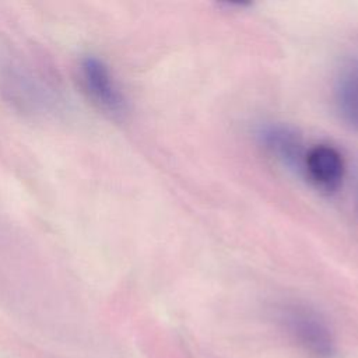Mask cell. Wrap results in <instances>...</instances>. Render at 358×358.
Listing matches in <instances>:
<instances>
[{"label": "cell", "instance_id": "obj_1", "mask_svg": "<svg viewBox=\"0 0 358 358\" xmlns=\"http://www.w3.org/2000/svg\"><path fill=\"white\" fill-rule=\"evenodd\" d=\"M281 322L292 340L310 357H334V337L326 322L310 308L301 305L285 306L281 312Z\"/></svg>", "mask_w": 358, "mask_h": 358}, {"label": "cell", "instance_id": "obj_2", "mask_svg": "<svg viewBox=\"0 0 358 358\" xmlns=\"http://www.w3.org/2000/svg\"><path fill=\"white\" fill-rule=\"evenodd\" d=\"M78 70L83 88L94 103L113 115L126 110V99L103 60L92 55L85 56L81 59Z\"/></svg>", "mask_w": 358, "mask_h": 358}, {"label": "cell", "instance_id": "obj_3", "mask_svg": "<svg viewBox=\"0 0 358 358\" xmlns=\"http://www.w3.org/2000/svg\"><path fill=\"white\" fill-rule=\"evenodd\" d=\"M260 144L289 171L302 175L308 150L302 136L284 123H267L257 130Z\"/></svg>", "mask_w": 358, "mask_h": 358}, {"label": "cell", "instance_id": "obj_4", "mask_svg": "<svg viewBox=\"0 0 358 358\" xmlns=\"http://www.w3.org/2000/svg\"><path fill=\"white\" fill-rule=\"evenodd\" d=\"M302 175L317 190L333 193L343 182L344 159L334 147L317 144L308 150Z\"/></svg>", "mask_w": 358, "mask_h": 358}, {"label": "cell", "instance_id": "obj_5", "mask_svg": "<svg viewBox=\"0 0 358 358\" xmlns=\"http://www.w3.org/2000/svg\"><path fill=\"white\" fill-rule=\"evenodd\" d=\"M334 99L341 120L358 131V59L345 62L336 77Z\"/></svg>", "mask_w": 358, "mask_h": 358}]
</instances>
